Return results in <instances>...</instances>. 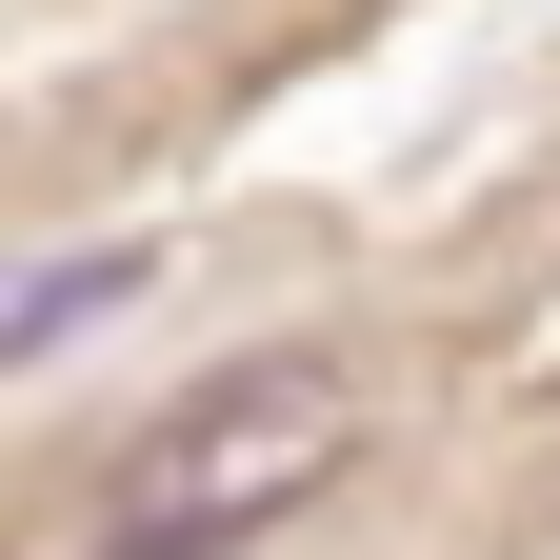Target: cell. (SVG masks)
I'll return each mask as SVG.
<instances>
[{
	"instance_id": "2",
	"label": "cell",
	"mask_w": 560,
	"mask_h": 560,
	"mask_svg": "<svg viewBox=\"0 0 560 560\" xmlns=\"http://www.w3.org/2000/svg\"><path fill=\"white\" fill-rule=\"evenodd\" d=\"M120 280H161V241H101V260H40L21 301H0V361H60V340H81V320L120 301Z\"/></svg>"
},
{
	"instance_id": "1",
	"label": "cell",
	"mask_w": 560,
	"mask_h": 560,
	"mask_svg": "<svg viewBox=\"0 0 560 560\" xmlns=\"http://www.w3.org/2000/svg\"><path fill=\"white\" fill-rule=\"evenodd\" d=\"M340 460H361V361L260 340V361L180 381V400L101 460V560H241L280 501H320Z\"/></svg>"
}]
</instances>
